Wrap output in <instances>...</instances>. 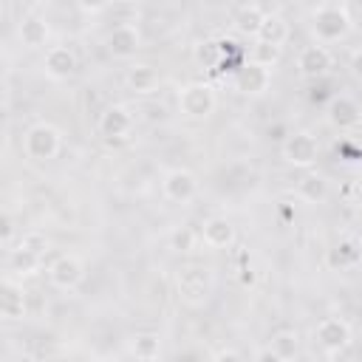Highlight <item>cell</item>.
<instances>
[{
  "mask_svg": "<svg viewBox=\"0 0 362 362\" xmlns=\"http://www.w3.org/2000/svg\"><path fill=\"white\" fill-rule=\"evenodd\" d=\"M351 28H354L351 14L339 3H325V6H317L311 11V31H314L317 42H322V45L342 42L351 34Z\"/></svg>",
  "mask_w": 362,
  "mask_h": 362,
  "instance_id": "6da1fadb",
  "label": "cell"
},
{
  "mask_svg": "<svg viewBox=\"0 0 362 362\" xmlns=\"http://www.w3.org/2000/svg\"><path fill=\"white\" fill-rule=\"evenodd\" d=\"M212 288H215V277L204 266H184L175 274V294L187 305H204L212 297Z\"/></svg>",
  "mask_w": 362,
  "mask_h": 362,
  "instance_id": "7a4b0ae2",
  "label": "cell"
},
{
  "mask_svg": "<svg viewBox=\"0 0 362 362\" xmlns=\"http://www.w3.org/2000/svg\"><path fill=\"white\" fill-rule=\"evenodd\" d=\"M62 147V133L51 122H34L23 136V153L31 161H51Z\"/></svg>",
  "mask_w": 362,
  "mask_h": 362,
  "instance_id": "3957f363",
  "label": "cell"
},
{
  "mask_svg": "<svg viewBox=\"0 0 362 362\" xmlns=\"http://www.w3.org/2000/svg\"><path fill=\"white\" fill-rule=\"evenodd\" d=\"M215 105H218V96H215L212 85H206V82H187L178 90V113L184 119L201 122V119L212 116Z\"/></svg>",
  "mask_w": 362,
  "mask_h": 362,
  "instance_id": "277c9868",
  "label": "cell"
},
{
  "mask_svg": "<svg viewBox=\"0 0 362 362\" xmlns=\"http://www.w3.org/2000/svg\"><path fill=\"white\" fill-rule=\"evenodd\" d=\"M280 156H283L286 164L300 167V170H308V167H314L317 158H320V141H317V136L308 133V130H294V133H288V136L283 139Z\"/></svg>",
  "mask_w": 362,
  "mask_h": 362,
  "instance_id": "5b68a950",
  "label": "cell"
},
{
  "mask_svg": "<svg viewBox=\"0 0 362 362\" xmlns=\"http://www.w3.org/2000/svg\"><path fill=\"white\" fill-rule=\"evenodd\" d=\"M45 274H48V283L59 291H74L82 286L85 280V263L82 257L76 255H57L48 266H45Z\"/></svg>",
  "mask_w": 362,
  "mask_h": 362,
  "instance_id": "8992f818",
  "label": "cell"
},
{
  "mask_svg": "<svg viewBox=\"0 0 362 362\" xmlns=\"http://www.w3.org/2000/svg\"><path fill=\"white\" fill-rule=\"evenodd\" d=\"M311 337H314V342H317L328 356H334V354H342V351L351 345V325H348L342 317H325V320H320V322L314 325Z\"/></svg>",
  "mask_w": 362,
  "mask_h": 362,
  "instance_id": "52a82bcc",
  "label": "cell"
},
{
  "mask_svg": "<svg viewBox=\"0 0 362 362\" xmlns=\"http://www.w3.org/2000/svg\"><path fill=\"white\" fill-rule=\"evenodd\" d=\"M161 195L170 204H189L198 195V178L187 167H173L161 175Z\"/></svg>",
  "mask_w": 362,
  "mask_h": 362,
  "instance_id": "ba28073f",
  "label": "cell"
},
{
  "mask_svg": "<svg viewBox=\"0 0 362 362\" xmlns=\"http://www.w3.org/2000/svg\"><path fill=\"white\" fill-rule=\"evenodd\" d=\"M105 48L113 59H133L141 48V31L136 23H119L107 31L105 37Z\"/></svg>",
  "mask_w": 362,
  "mask_h": 362,
  "instance_id": "9c48e42d",
  "label": "cell"
},
{
  "mask_svg": "<svg viewBox=\"0 0 362 362\" xmlns=\"http://www.w3.org/2000/svg\"><path fill=\"white\" fill-rule=\"evenodd\" d=\"M96 130L105 141H122L130 136L133 130V113L127 105H107L99 119H96Z\"/></svg>",
  "mask_w": 362,
  "mask_h": 362,
  "instance_id": "30bf717a",
  "label": "cell"
},
{
  "mask_svg": "<svg viewBox=\"0 0 362 362\" xmlns=\"http://www.w3.org/2000/svg\"><path fill=\"white\" fill-rule=\"evenodd\" d=\"M269 88H272V68L246 59L235 71V90L238 93H243V96H263Z\"/></svg>",
  "mask_w": 362,
  "mask_h": 362,
  "instance_id": "8fae6325",
  "label": "cell"
},
{
  "mask_svg": "<svg viewBox=\"0 0 362 362\" xmlns=\"http://www.w3.org/2000/svg\"><path fill=\"white\" fill-rule=\"evenodd\" d=\"M325 119L328 124H334L337 130H354L362 124V107L354 96L348 93H337L331 96V102L325 105Z\"/></svg>",
  "mask_w": 362,
  "mask_h": 362,
  "instance_id": "7c38bea8",
  "label": "cell"
},
{
  "mask_svg": "<svg viewBox=\"0 0 362 362\" xmlns=\"http://www.w3.org/2000/svg\"><path fill=\"white\" fill-rule=\"evenodd\" d=\"M331 68H334V57H331V51L322 42L320 45L317 42L305 45L297 54V71H300L303 79H322V76L331 74Z\"/></svg>",
  "mask_w": 362,
  "mask_h": 362,
  "instance_id": "4fadbf2b",
  "label": "cell"
},
{
  "mask_svg": "<svg viewBox=\"0 0 362 362\" xmlns=\"http://www.w3.org/2000/svg\"><path fill=\"white\" fill-rule=\"evenodd\" d=\"M28 311V294L23 288V280L17 277H3V286H0V314L6 322H14V320H23Z\"/></svg>",
  "mask_w": 362,
  "mask_h": 362,
  "instance_id": "5bb4252c",
  "label": "cell"
},
{
  "mask_svg": "<svg viewBox=\"0 0 362 362\" xmlns=\"http://www.w3.org/2000/svg\"><path fill=\"white\" fill-rule=\"evenodd\" d=\"M42 71L54 82H65L76 74V54L68 45H51L42 57Z\"/></svg>",
  "mask_w": 362,
  "mask_h": 362,
  "instance_id": "9a60e30c",
  "label": "cell"
},
{
  "mask_svg": "<svg viewBox=\"0 0 362 362\" xmlns=\"http://www.w3.org/2000/svg\"><path fill=\"white\" fill-rule=\"evenodd\" d=\"M124 85L130 93L136 96H150L158 90L161 85V74L156 71V65L150 62H133L127 71H124Z\"/></svg>",
  "mask_w": 362,
  "mask_h": 362,
  "instance_id": "2e32d148",
  "label": "cell"
},
{
  "mask_svg": "<svg viewBox=\"0 0 362 362\" xmlns=\"http://www.w3.org/2000/svg\"><path fill=\"white\" fill-rule=\"evenodd\" d=\"M40 269H42V255H37V252H31L20 243L6 252V274L8 277L25 280V277H34Z\"/></svg>",
  "mask_w": 362,
  "mask_h": 362,
  "instance_id": "e0dca14e",
  "label": "cell"
},
{
  "mask_svg": "<svg viewBox=\"0 0 362 362\" xmlns=\"http://www.w3.org/2000/svg\"><path fill=\"white\" fill-rule=\"evenodd\" d=\"M201 243L209 246V249H226L235 243V226L229 218L223 215H209L204 223H201Z\"/></svg>",
  "mask_w": 362,
  "mask_h": 362,
  "instance_id": "ac0fdd59",
  "label": "cell"
},
{
  "mask_svg": "<svg viewBox=\"0 0 362 362\" xmlns=\"http://www.w3.org/2000/svg\"><path fill=\"white\" fill-rule=\"evenodd\" d=\"M17 37L25 48H45L51 31H48V23L40 17V14H23L20 23H17Z\"/></svg>",
  "mask_w": 362,
  "mask_h": 362,
  "instance_id": "d6986e66",
  "label": "cell"
},
{
  "mask_svg": "<svg viewBox=\"0 0 362 362\" xmlns=\"http://www.w3.org/2000/svg\"><path fill=\"white\" fill-rule=\"evenodd\" d=\"M127 354H130L133 359L153 362V359H158V356L164 354V339H161V334H156V331H139V334H133V337L127 339Z\"/></svg>",
  "mask_w": 362,
  "mask_h": 362,
  "instance_id": "ffe728a7",
  "label": "cell"
},
{
  "mask_svg": "<svg viewBox=\"0 0 362 362\" xmlns=\"http://www.w3.org/2000/svg\"><path fill=\"white\" fill-rule=\"evenodd\" d=\"M359 260H362V246H359V240H354V238L337 240V243L328 249V255H325V263H328L331 269H354Z\"/></svg>",
  "mask_w": 362,
  "mask_h": 362,
  "instance_id": "44dd1931",
  "label": "cell"
},
{
  "mask_svg": "<svg viewBox=\"0 0 362 362\" xmlns=\"http://www.w3.org/2000/svg\"><path fill=\"white\" fill-rule=\"evenodd\" d=\"M263 17H266V11L257 6V3H246V6H240L235 14H232V28L240 34V37H257V31H260V23H263Z\"/></svg>",
  "mask_w": 362,
  "mask_h": 362,
  "instance_id": "7402d4cb",
  "label": "cell"
},
{
  "mask_svg": "<svg viewBox=\"0 0 362 362\" xmlns=\"http://www.w3.org/2000/svg\"><path fill=\"white\" fill-rule=\"evenodd\" d=\"M269 348L280 362H288L300 354V334L294 328H280L269 337Z\"/></svg>",
  "mask_w": 362,
  "mask_h": 362,
  "instance_id": "603a6c76",
  "label": "cell"
},
{
  "mask_svg": "<svg viewBox=\"0 0 362 362\" xmlns=\"http://www.w3.org/2000/svg\"><path fill=\"white\" fill-rule=\"evenodd\" d=\"M297 198L305 204H322L328 198V184L317 173H303L297 178Z\"/></svg>",
  "mask_w": 362,
  "mask_h": 362,
  "instance_id": "cb8c5ba5",
  "label": "cell"
},
{
  "mask_svg": "<svg viewBox=\"0 0 362 362\" xmlns=\"http://www.w3.org/2000/svg\"><path fill=\"white\" fill-rule=\"evenodd\" d=\"M255 40H263V42H272V45H283L288 40V23H286V17L283 14H266Z\"/></svg>",
  "mask_w": 362,
  "mask_h": 362,
  "instance_id": "d4e9b609",
  "label": "cell"
},
{
  "mask_svg": "<svg viewBox=\"0 0 362 362\" xmlns=\"http://www.w3.org/2000/svg\"><path fill=\"white\" fill-rule=\"evenodd\" d=\"M283 57V45H272V42H263V40H252V48H249V59L257 62V65H266V68H274Z\"/></svg>",
  "mask_w": 362,
  "mask_h": 362,
  "instance_id": "484cf974",
  "label": "cell"
},
{
  "mask_svg": "<svg viewBox=\"0 0 362 362\" xmlns=\"http://www.w3.org/2000/svg\"><path fill=\"white\" fill-rule=\"evenodd\" d=\"M201 240V232H195L192 226H178L170 232V249L178 255H187L195 249V243Z\"/></svg>",
  "mask_w": 362,
  "mask_h": 362,
  "instance_id": "4316f807",
  "label": "cell"
},
{
  "mask_svg": "<svg viewBox=\"0 0 362 362\" xmlns=\"http://www.w3.org/2000/svg\"><path fill=\"white\" fill-rule=\"evenodd\" d=\"M221 57H223V51H221V45L212 42V40L195 45V62H198L201 68H206V71H212V68L221 62Z\"/></svg>",
  "mask_w": 362,
  "mask_h": 362,
  "instance_id": "83f0119b",
  "label": "cell"
},
{
  "mask_svg": "<svg viewBox=\"0 0 362 362\" xmlns=\"http://www.w3.org/2000/svg\"><path fill=\"white\" fill-rule=\"evenodd\" d=\"M17 243L25 246V249H31V252H37V255H45L48 252V238L42 232H25Z\"/></svg>",
  "mask_w": 362,
  "mask_h": 362,
  "instance_id": "f1b7e54d",
  "label": "cell"
},
{
  "mask_svg": "<svg viewBox=\"0 0 362 362\" xmlns=\"http://www.w3.org/2000/svg\"><path fill=\"white\" fill-rule=\"evenodd\" d=\"M74 3H76V8L85 11V14H102L105 8H110L113 0H74Z\"/></svg>",
  "mask_w": 362,
  "mask_h": 362,
  "instance_id": "f546056e",
  "label": "cell"
},
{
  "mask_svg": "<svg viewBox=\"0 0 362 362\" xmlns=\"http://www.w3.org/2000/svg\"><path fill=\"white\" fill-rule=\"evenodd\" d=\"M348 74H351L356 82H362V48H354V51L348 54Z\"/></svg>",
  "mask_w": 362,
  "mask_h": 362,
  "instance_id": "4dcf8cb0",
  "label": "cell"
},
{
  "mask_svg": "<svg viewBox=\"0 0 362 362\" xmlns=\"http://www.w3.org/2000/svg\"><path fill=\"white\" fill-rule=\"evenodd\" d=\"M11 232H14L11 215H3V243H6V246H11Z\"/></svg>",
  "mask_w": 362,
  "mask_h": 362,
  "instance_id": "1f68e13d",
  "label": "cell"
},
{
  "mask_svg": "<svg viewBox=\"0 0 362 362\" xmlns=\"http://www.w3.org/2000/svg\"><path fill=\"white\" fill-rule=\"evenodd\" d=\"M215 359H243V354L235 348H221V351H215Z\"/></svg>",
  "mask_w": 362,
  "mask_h": 362,
  "instance_id": "d6a6232c",
  "label": "cell"
},
{
  "mask_svg": "<svg viewBox=\"0 0 362 362\" xmlns=\"http://www.w3.org/2000/svg\"><path fill=\"white\" fill-rule=\"evenodd\" d=\"M255 359H257V362H280V359L272 354V348H269V345H266L263 351H257V354H255Z\"/></svg>",
  "mask_w": 362,
  "mask_h": 362,
  "instance_id": "836d02e7",
  "label": "cell"
}]
</instances>
